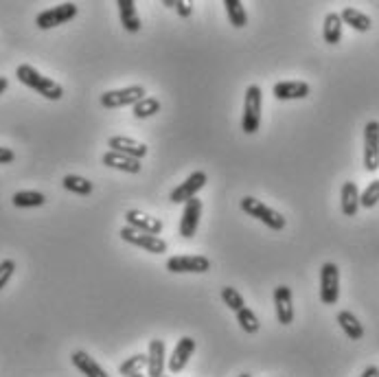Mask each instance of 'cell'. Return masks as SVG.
<instances>
[{"mask_svg":"<svg viewBox=\"0 0 379 377\" xmlns=\"http://www.w3.org/2000/svg\"><path fill=\"white\" fill-rule=\"evenodd\" d=\"M16 77H18L20 83L28 86V88L36 91L38 95H42L48 101H60L64 97V88L60 83L44 77V75H40L33 66H28V64H20L16 68Z\"/></svg>","mask_w":379,"mask_h":377,"instance_id":"obj_1","label":"cell"},{"mask_svg":"<svg viewBox=\"0 0 379 377\" xmlns=\"http://www.w3.org/2000/svg\"><path fill=\"white\" fill-rule=\"evenodd\" d=\"M261 108H264V93L256 83L248 86L246 101H244V117H242V130L246 134H256L261 128Z\"/></svg>","mask_w":379,"mask_h":377,"instance_id":"obj_2","label":"cell"},{"mask_svg":"<svg viewBox=\"0 0 379 377\" xmlns=\"http://www.w3.org/2000/svg\"><path fill=\"white\" fill-rule=\"evenodd\" d=\"M242 211L248 213L250 217L259 220V222H264V224H266L268 228H272V230H283V228H285V217H283L279 211H274V209H270L268 205H264L261 200L252 197V195H246V197L242 200Z\"/></svg>","mask_w":379,"mask_h":377,"instance_id":"obj_3","label":"cell"},{"mask_svg":"<svg viewBox=\"0 0 379 377\" xmlns=\"http://www.w3.org/2000/svg\"><path fill=\"white\" fill-rule=\"evenodd\" d=\"M165 268L173 274H204L211 270V261L204 254H178V257H169Z\"/></svg>","mask_w":379,"mask_h":377,"instance_id":"obj_4","label":"cell"},{"mask_svg":"<svg viewBox=\"0 0 379 377\" xmlns=\"http://www.w3.org/2000/svg\"><path fill=\"white\" fill-rule=\"evenodd\" d=\"M340 299V268L331 261L320 268V301L325 305H336Z\"/></svg>","mask_w":379,"mask_h":377,"instance_id":"obj_5","label":"cell"},{"mask_svg":"<svg viewBox=\"0 0 379 377\" xmlns=\"http://www.w3.org/2000/svg\"><path fill=\"white\" fill-rule=\"evenodd\" d=\"M145 88L142 86H128V88H119V91H108L101 95V105L105 110H114V108H123V105H136L140 99H145Z\"/></svg>","mask_w":379,"mask_h":377,"instance_id":"obj_6","label":"cell"},{"mask_svg":"<svg viewBox=\"0 0 379 377\" xmlns=\"http://www.w3.org/2000/svg\"><path fill=\"white\" fill-rule=\"evenodd\" d=\"M77 11H79V7L75 3H62V5L51 7V9L38 14L36 24L42 29V31H46V29H55V26H60V24L71 22L77 16Z\"/></svg>","mask_w":379,"mask_h":377,"instance_id":"obj_7","label":"cell"},{"mask_svg":"<svg viewBox=\"0 0 379 377\" xmlns=\"http://www.w3.org/2000/svg\"><path fill=\"white\" fill-rule=\"evenodd\" d=\"M119 235H121L123 242H128V244H132V246H136V248L147 250V252H152V254H162V252H167V242L160 239V237H156V235L138 233V230H134V228H130V226H123V228L119 230Z\"/></svg>","mask_w":379,"mask_h":377,"instance_id":"obj_8","label":"cell"},{"mask_svg":"<svg viewBox=\"0 0 379 377\" xmlns=\"http://www.w3.org/2000/svg\"><path fill=\"white\" fill-rule=\"evenodd\" d=\"M207 182H209L207 173H204V171H193L182 185H178L176 189L171 191L169 200L173 202V205H185V202H189L191 197L197 195V191H202L204 187H207Z\"/></svg>","mask_w":379,"mask_h":377,"instance_id":"obj_9","label":"cell"},{"mask_svg":"<svg viewBox=\"0 0 379 377\" xmlns=\"http://www.w3.org/2000/svg\"><path fill=\"white\" fill-rule=\"evenodd\" d=\"M364 169H379V121H368L364 125Z\"/></svg>","mask_w":379,"mask_h":377,"instance_id":"obj_10","label":"cell"},{"mask_svg":"<svg viewBox=\"0 0 379 377\" xmlns=\"http://www.w3.org/2000/svg\"><path fill=\"white\" fill-rule=\"evenodd\" d=\"M125 222L130 228L138 230V233H145V235H160L162 233V222L158 217H152L142 211H136V209H130L125 213Z\"/></svg>","mask_w":379,"mask_h":377,"instance_id":"obj_11","label":"cell"},{"mask_svg":"<svg viewBox=\"0 0 379 377\" xmlns=\"http://www.w3.org/2000/svg\"><path fill=\"white\" fill-rule=\"evenodd\" d=\"M108 148L110 152H116V154H123V156H130L134 160H140L147 156V145L145 143H138L134 138H128V136H112L108 140Z\"/></svg>","mask_w":379,"mask_h":377,"instance_id":"obj_12","label":"cell"},{"mask_svg":"<svg viewBox=\"0 0 379 377\" xmlns=\"http://www.w3.org/2000/svg\"><path fill=\"white\" fill-rule=\"evenodd\" d=\"M274 309L281 325H291L294 323V301H291V287L279 285L274 289Z\"/></svg>","mask_w":379,"mask_h":377,"instance_id":"obj_13","label":"cell"},{"mask_svg":"<svg viewBox=\"0 0 379 377\" xmlns=\"http://www.w3.org/2000/svg\"><path fill=\"white\" fill-rule=\"evenodd\" d=\"M199 217H202V200L191 197L189 202H185V211H182V220H180V237H185V239L195 237Z\"/></svg>","mask_w":379,"mask_h":377,"instance_id":"obj_14","label":"cell"},{"mask_svg":"<svg viewBox=\"0 0 379 377\" xmlns=\"http://www.w3.org/2000/svg\"><path fill=\"white\" fill-rule=\"evenodd\" d=\"M193 351H195V340L189 338V336H182V338L178 340V344H176V349H173L171 358H169V371H171L173 375L182 373V371L187 368V364H189Z\"/></svg>","mask_w":379,"mask_h":377,"instance_id":"obj_15","label":"cell"},{"mask_svg":"<svg viewBox=\"0 0 379 377\" xmlns=\"http://www.w3.org/2000/svg\"><path fill=\"white\" fill-rule=\"evenodd\" d=\"M311 88L307 81H279L274 83L272 95L279 101H291V99H305L309 97Z\"/></svg>","mask_w":379,"mask_h":377,"instance_id":"obj_16","label":"cell"},{"mask_svg":"<svg viewBox=\"0 0 379 377\" xmlns=\"http://www.w3.org/2000/svg\"><path fill=\"white\" fill-rule=\"evenodd\" d=\"M165 342L160 338H154L147 349V377H165Z\"/></svg>","mask_w":379,"mask_h":377,"instance_id":"obj_17","label":"cell"},{"mask_svg":"<svg viewBox=\"0 0 379 377\" xmlns=\"http://www.w3.org/2000/svg\"><path fill=\"white\" fill-rule=\"evenodd\" d=\"M340 207H342V213L346 217H355L358 211H360V189L355 182H344L342 185V191H340Z\"/></svg>","mask_w":379,"mask_h":377,"instance_id":"obj_18","label":"cell"},{"mask_svg":"<svg viewBox=\"0 0 379 377\" xmlns=\"http://www.w3.org/2000/svg\"><path fill=\"white\" fill-rule=\"evenodd\" d=\"M116 9H119V18H121V24H123L125 31L128 33H138L142 24H140L134 0H116Z\"/></svg>","mask_w":379,"mask_h":377,"instance_id":"obj_19","label":"cell"},{"mask_svg":"<svg viewBox=\"0 0 379 377\" xmlns=\"http://www.w3.org/2000/svg\"><path fill=\"white\" fill-rule=\"evenodd\" d=\"M71 360H73V364H75V368H77L81 375H85V377H110V375L103 371V366H99V362H97L95 358H90L85 351H75V353L71 356Z\"/></svg>","mask_w":379,"mask_h":377,"instance_id":"obj_20","label":"cell"},{"mask_svg":"<svg viewBox=\"0 0 379 377\" xmlns=\"http://www.w3.org/2000/svg\"><path fill=\"white\" fill-rule=\"evenodd\" d=\"M101 162L105 167H112V169H119V171H125V173H138L140 171V160H134L130 156H123V154H116V152H105Z\"/></svg>","mask_w":379,"mask_h":377,"instance_id":"obj_21","label":"cell"},{"mask_svg":"<svg viewBox=\"0 0 379 377\" xmlns=\"http://www.w3.org/2000/svg\"><path fill=\"white\" fill-rule=\"evenodd\" d=\"M340 18H342V24H348L351 29H355V31H360V33L370 31V26H373L370 18L366 14H362L360 9H355V7H344L342 14H340Z\"/></svg>","mask_w":379,"mask_h":377,"instance_id":"obj_22","label":"cell"},{"mask_svg":"<svg viewBox=\"0 0 379 377\" xmlns=\"http://www.w3.org/2000/svg\"><path fill=\"white\" fill-rule=\"evenodd\" d=\"M338 325L342 327V331L351 340H362L364 338V327L355 318V314H351V311H346V309L340 311L338 314Z\"/></svg>","mask_w":379,"mask_h":377,"instance_id":"obj_23","label":"cell"},{"mask_svg":"<svg viewBox=\"0 0 379 377\" xmlns=\"http://www.w3.org/2000/svg\"><path fill=\"white\" fill-rule=\"evenodd\" d=\"M16 209H38L46 205V195L40 191H18L11 197Z\"/></svg>","mask_w":379,"mask_h":377,"instance_id":"obj_24","label":"cell"},{"mask_svg":"<svg viewBox=\"0 0 379 377\" xmlns=\"http://www.w3.org/2000/svg\"><path fill=\"white\" fill-rule=\"evenodd\" d=\"M323 38L331 46H336L342 40V18H340V14H327L325 24H323Z\"/></svg>","mask_w":379,"mask_h":377,"instance_id":"obj_25","label":"cell"},{"mask_svg":"<svg viewBox=\"0 0 379 377\" xmlns=\"http://www.w3.org/2000/svg\"><path fill=\"white\" fill-rule=\"evenodd\" d=\"M224 7H226V16H228L230 24L235 29H244L248 24V14L244 9L242 0H224Z\"/></svg>","mask_w":379,"mask_h":377,"instance_id":"obj_26","label":"cell"},{"mask_svg":"<svg viewBox=\"0 0 379 377\" xmlns=\"http://www.w3.org/2000/svg\"><path fill=\"white\" fill-rule=\"evenodd\" d=\"M62 187L66 191H71V193H77V195H90L93 189H95L90 180H85L81 176H73V173H71V176H64Z\"/></svg>","mask_w":379,"mask_h":377,"instance_id":"obj_27","label":"cell"},{"mask_svg":"<svg viewBox=\"0 0 379 377\" xmlns=\"http://www.w3.org/2000/svg\"><path fill=\"white\" fill-rule=\"evenodd\" d=\"M132 112H134L136 119H150V117H154L156 112H160V101L154 99V97H145V99H140L134 105Z\"/></svg>","mask_w":379,"mask_h":377,"instance_id":"obj_28","label":"cell"},{"mask_svg":"<svg viewBox=\"0 0 379 377\" xmlns=\"http://www.w3.org/2000/svg\"><path fill=\"white\" fill-rule=\"evenodd\" d=\"M237 323H239V327H242L246 334H256L259 327H261L256 314H254L250 307H242V309L237 311Z\"/></svg>","mask_w":379,"mask_h":377,"instance_id":"obj_29","label":"cell"},{"mask_svg":"<svg viewBox=\"0 0 379 377\" xmlns=\"http://www.w3.org/2000/svg\"><path fill=\"white\" fill-rule=\"evenodd\" d=\"M145 366H147V356H142V353H136V356H132V358H128L121 366H119V373L123 375V377H132V375H136V373H140Z\"/></svg>","mask_w":379,"mask_h":377,"instance_id":"obj_30","label":"cell"},{"mask_svg":"<svg viewBox=\"0 0 379 377\" xmlns=\"http://www.w3.org/2000/svg\"><path fill=\"white\" fill-rule=\"evenodd\" d=\"M222 301H224V305L228 307V309H232V311H239L242 307H246V301H244V296L237 292L235 287H222Z\"/></svg>","mask_w":379,"mask_h":377,"instance_id":"obj_31","label":"cell"},{"mask_svg":"<svg viewBox=\"0 0 379 377\" xmlns=\"http://www.w3.org/2000/svg\"><path fill=\"white\" fill-rule=\"evenodd\" d=\"M379 205V180L368 182V187L360 193V207L364 209H373Z\"/></svg>","mask_w":379,"mask_h":377,"instance_id":"obj_32","label":"cell"},{"mask_svg":"<svg viewBox=\"0 0 379 377\" xmlns=\"http://www.w3.org/2000/svg\"><path fill=\"white\" fill-rule=\"evenodd\" d=\"M16 272V261L14 259H5V261H0V289H3L9 279L14 277Z\"/></svg>","mask_w":379,"mask_h":377,"instance_id":"obj_33","label":"cell"},{"mask_svg":"<svg viewBox=\"0 0 379 377\" xmlns=\"http://www.w3.org/2000/svg\"><path fill=\"white\" fill-rule=\"evenodd\" d=\"M173 9L178 11V16H180V18H189V16L193 14L191 3H185V0H176V5H173Z\"/></svg>","mask_w":379,"mask_h":377,"instance_id":"obj_34","label":"cell"},{"mask_svg":"<svg viewBox=\"0 0 379 377\" xmlns=\"http://www.w3.org/2000/svg\"><path fill=\"white\" fill-rule=\"evenodd\" d=\"M16 160V154L9 148H0V165H9Z\"/></svg>","mask_w":379,"mask_h":377,"instance_id":"obj_35","label":"cell"},{"mask_svg":"<svg viewBox=\"0 0 379 377\" xmlns=\"http://www.w3.org/2000/svg\"><path fill=\"white\" fill-rule=\"evenodd\" d=\"M360 377H379V366H366Z\"/></svg>","mask_w":379,"mask_h":377,"instance_id":"obj_36","label":"cell"},{"mask_svg":"<svg viewBox=\"0 0 379 377\" xmlns=\"http://www.w3.org/2000/svg\"><path fill=\"white\" fill-rule=\"evenodd\" d=\"M7 88H9V81H7V77H0V95H3Z\"/></svg>","mask_w":379,"mask_h":377,"instance_id":"obj_37","label":"cell"},{"mask_svg":"<svg viewBox=\"0 0 379 377\" xmlns=\"http://www.w3.org/2000/svg\"><path fill=\"white\" fill-rule=\"evenodd\" d=\"M239 377H252V375H250V373H242Z\"/></svg>","mask_w":379,"mask_h":377,"instance_id":"obj_38","label":"cell"},{"mask_svg":"<svg viewBox=\"0 0 379 377\" xmlns=\"http://www.w3.org/2000/svg\"><path fill=\"white\" fill-rule=\"evenodd\" d=\"M132 377H145L142 373H136V375H132Z\"/></svg>","mask_w":379,"mask_h":377,"instance_id":"obj_39","label":"cell"},{"mask_svg":"<svg viewBox=\"0 0 379 377\" xmlns=\"http://www.w3.org/2000/svg\"><path fill=\"white\" fill-rule=\"evenodd\" d=\"M165 377H169V375H165Z\"/></svg>","mask_w":379,"mask_h":377,"instance_id":"obj_40","label":"cell"}]
</instances>
